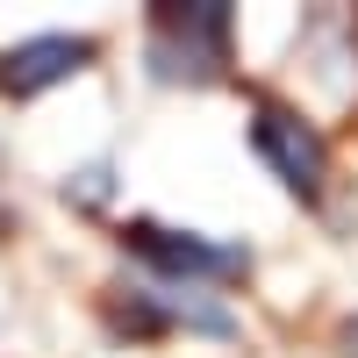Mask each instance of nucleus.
<instances>
[{
	"label": "nucleus",
	"mask_w": 358,
	"mask_h": 358,
	"mask_svg": "<svg viewBox=\"0 0 358 358\" xmlns=\"http://www.w3.org/2000/svg\"><path fill=\"white\" fill-rule=\"evenodd\" d=\"M251 143H258V158L273 165L294 194H322V172H330V151H322V136L315 122H301L294 108H273L265 101L251 115Z\"/></svg>",
	"instance_id": "f257e3e1"
},
{
	"label": "nucleus",
	"mask_w": 358,
	"mask_h": 358,
	"mask_svg": "<svg viewBox=\"0 0 358 358\" xmlns=\"http://www.w3.org/2000/svg\"><path fill=\"white\" fill-rule=\"evenodd\" d=\"M222 36H229V15L208 0V8H165L158 15V43H151V57H158V72H194V79H208L222 65Z\"/></svg>",
	"instance_id": "f03ea898"
},
{
	"label": "nucleus",
	"mask_w": 358,
	"mask_h": 358,
	"mask_svg": "<svg viewBox=\"0 0 358 358\" xmlns=\"http://www.w3.org/2000/svg\"><path fill=\"white\" fill-rule=\"evenodd\" d=\"M86 57H94V43H86V36H29V43H15V50H8V65H0V86H8L15 101H29V94H43V86L72 79Z\"/></svg>",
	"instance_id": "7ed1b4c3"
},
{
	"label": "nucleus",
	"mask_w": 358,
	"mask_h": 358,
	"mask_svg": "<svg viewBox=\"0 0 358 358\" xmlns=\"http://www.w3.org/2000/svg\"><path fill=\"white\" fill-rule=\"evenodd\" d=\"M136 236V251L151 258V265H165V273H179V280H194V273H236V251H215V244H194V236H179V229H158V222H136L129 229Z\"/></svg>",
	"instance_id": "20e7f679"
}]
</instances>
